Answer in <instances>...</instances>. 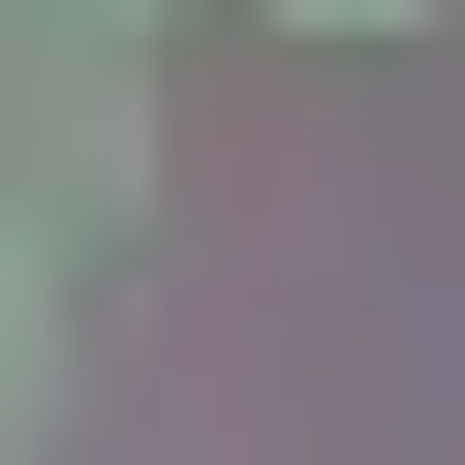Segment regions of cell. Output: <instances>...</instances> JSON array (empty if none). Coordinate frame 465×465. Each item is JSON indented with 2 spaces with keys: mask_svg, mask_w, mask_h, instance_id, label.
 <instances>
[{
  "mask_svg": "<svg viewBox=\"0 0 465 465\" xmlns=\"http://www.w3.org/2000/svg\"><path fill=\"white\" fill-rule=\"evenodd\" d=\"M0 465H32V280H0Z\"/></svg>",
  "mask_w": 465,
  "mask_h": 465,
  "instance_id": "obj_1",
  "label": "cell"
},
{
  "mask_svg": "<svg viewBox=\"0 0 465 465\" xmlns=\"http://www.w3.org/2000/svg\"><path fill=\"white\" fill-rule=\"evenodd\" d=\"M341 32H403V0H341Z\"/></svg>",
  "mask_w": 465,
  "mask_h": 465,
  "instance_id": "obj_2",
  "label": "cell"
}]
</instances>
